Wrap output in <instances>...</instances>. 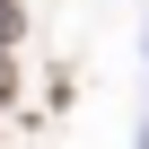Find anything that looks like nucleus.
Wrapping results in <instances>:
<instances>
[{
  "mask_svg": "<svg viewBox=\"0 0 149 149\" xmlns=\"http://www.w3.org/2000/svg\"><path fill=\"white\" fill-rule=\"evenodd\" d=\"M9 88H18V79H9V53H0V97H9Z\"/></svg>",
  "mask_w": 149,
  "mask_h": 149,
  "instance_id": "nucleus-2",
  "label": "nucleus"
},
{
  "mask_svg": "<svg viewBox=\"0 0 149 149\" xmlns=\"http://www.w3.org/2000/svg\"><path fill=\"white\" fill-rule=\"evenodd\" d=\"M18 35V0H0V44H9Z\"/></svg>",
  "mask_w": 149,
  "mask_h": 149,
  "instance_id": "nucleus-1",
  "label": "nucleus"
}]
</instances>
